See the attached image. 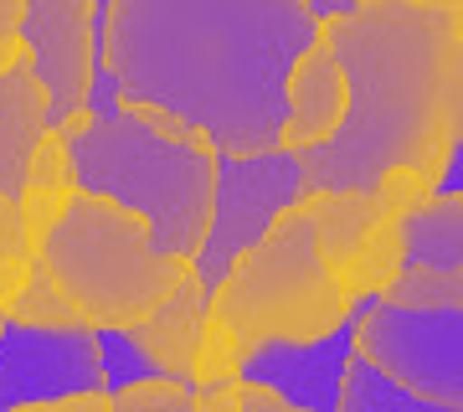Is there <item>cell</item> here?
<instances>
[{
	"mask_svg": "<svg viewBox=\"0 0 463 412\" xmlns=\"http://www.w3.org/2000/svg\"><path fill=\"white\" fill-rule=\"evenodd\" d=\"M463 11L417 0H355L345 16L319 21L345 72V124L330 145L304 149V191H371L392 170L428 176L458 191L463 139Z\"/></svg>",
	"mask_w": 463,
	"mask_h": 412,
	"instance_id": "2",
	"label": "cell"
},
{
	"mask_svg": "<svg viewBox=\"0 0 463 412\" xmlns=\"http://www.w3.org/2000/svg\"><path fill=\"white\" fill-rule=\"evenodd\" d=\"M32 247H26V232H21V212L16 201H0V310L21 294V283L32 279Z\"/></svg>",
	"mask_w": 463,
	"mask_h": 412,
	"instance_id": "20",
	"label": "cell"
},
{
	"mask_svg": "<svg viewBox=\"0 0 463 412\" xmlns=\"http://www.w3.org/2000/svg\"><path fill=\"white\" fill-rule=\"evenodd\" d=\"M52 129L67 139L78 191L129 206L134 216H145L160 253L196 263L216 191V149L196 129L160 109L129 103L67 114Z\"/></svg>",
	"mask_w": 463,
	"mask_h": 412,
	"instance_id": "3",
	"label": "cell"
},
{
	"mask_svg": "<svg viewBox=\"0 0 463 412\" xmlns=\"http://www.w3.org/2000/svg\"><path fill=\"white\" fill-rule=\"evenodd\" d=\"M21 47L47 88V124L93 109L99 93V32L93 0H21Z\"/></svg>",
	"mask_w": 463,
	"mask_h": 412,
	"instance_id": "8",
	"label": "cell"
},
{
	"mask_svg": "<svg viewBox=\"0 0 463 412\" xmlns=\"http://www.w3.org/2000/svg\"><path fill=\"white\" fill-rule=\"evenodd\" d=\"M206 299H212V283L201 279L196 263H191V273L175 283V294L160 310H149L145 320H134L124 330V340H129V350L139 356V366L149 377H170L191 387L201 335H206Z\"/></svg>",
	"mask_w": 463,
	"mask_h": 412,
	"instance_id": "11",
	"label": "cell"
},
{
	"mask_svg": "<svg viewBox=\"0 0 463 412\" xmlns=\"http://www.w3.org/2000/svg\"><path fill=\"white\" fill-rule=\"evenodd\" d=\"M330 412H463V407H438L428 397L407 392L397 381H386L371 361H361L350 350L340 361V381H335V407Z\"/></svg>",
	"mask_w": 463,
	"mask_h": 412,
	"instance_id": "16",
	"label": "cell"
},
{
	"mask_svg": "<svg viewBox=\"0 0 463 412\" xmlns=\"http://www.w3.org/2000/svg\"><path fill=\"white\" fill-rule=\"evenodd\" d=\"M103 412H196V392L170 377H134L103 392Z\"/></svg>",
	"mask_w": 463,
	"mask_h": 412,
	"instance_id": "19",
	"label": "cell"
},
{
	"mask_svg": "<svg viewBox=\"0 0 463 412\" xmlns=\"http://www.w3.org/2000/svg\"><path fill=\"white\" fill-rule=\"evenodd\" d=\"M103 335L99 330H72L47 335L32 325L0 330V412L42 397L67 392H103Z\"/></svg>",
	"mask_w": 463,
	"mask_h": 412,
	"instance_id": "9",
	"label": "cell"
},
{
	"mask_svg": "<svg viewBox=\"0 0 463 412\" xmlns=\"http://www.w3.org/2000/svg\"><path fill=\"white\" fill-rule=\"evenodd\" d=\"M361 299H350L315 258L304 212L288 206L279 222L242 247L206 299V335L191 371V387H212L248 371L268 346H319L345 335Z\"/></svg>",
	"mask_w": 463,
	"mask_h": 412,
	"instance_id": "4",
	"label": "cell"
},
{
	"mask_svg": "<svg viewBox=\"0 0 463 412\" xmlns=\"http://www.w3.org/2000/svg\"><path fill=\"white\" fill-rule=\"evenodd\" d=\"M42 129H47V88H42L32 52L21 47L16 62L0 72V201L21 196Z\"/></svg>",
	"mask_w": 463,
	"mask_h": 412,
	"instance_id": "12",
	"label": "cell"
},
{
	"mask_svg": "<svg viewBox=\"0 0 463 412\" xmlns=\"http://www.w3.org/2000/svg\"><path fill=\"white\" fill-rule=\"evenodd\" d=\"M298 5H304V11L315 16V26H319V21H330V16H345L355 0H298Z\"/></svg>",
	"mask_w": 463,
	"mask_h": 412,
	"instance_id": "24",
	"label": "cell"
},
{
	"mask_svg": "<svg viewBox=\"0 0 463 412\" xmlns=\"http://www.w3.org/2000/svg\"><path fill=\"white\" fill-rule=\"evenodd\" d=\"M21 52V0H0V72Z\"/></svg>",
	"mask_w": 463,
	"mask_h": 412,
	"instance_id": "23",
	"label": "cell"
},
{
	"mask_svg": "<svg viewBox=\"0 0 463 412\" xmlns=\"http://www.w3.org/2000/svg\"><path fill=\"white\" fill-rule=\"evenodd\" d=\"M11 412H103V392H67V397H42V402H21Z\"/></svg>",
	"mask_w": 463,
	"mask_h": 412,
	"instance_id": "21",
	"label": "cell"
},
{
	"mask_svg": "<svg viewBox=\"0 0 463 412\" xmlns=\"http://www.w3.org/2000/svg\"><path fill=\"white\" fill-rule=\"evenodd\" d=\"M345 335L350 350L386 381L438 407H463V310H392L371 299Z\"/></svg>",
	"mask_w": 463,
	"mask_h": 412,
	"instance_id": "6",
	"label": "cell"
},
{
	"mask_svg": "<svg viewBox=\"0 0 463 412\" xmlns=\"http://www.w3.org/2000/svg\"><path fill=\"white\" fill-rule=\"evenodd\" d=\"M309 42L298 0H109L99 78L114 103L181 119L216 155H268L283 72Z\"/></svg>",
	"mask_w": 463,
	"mask_h": 412,
	"instance_id": "1",
	"label": "cell"
},
{
	"mask_svg": "<svg viewBox=\"0 0 463 412\" xmlns=\"http://www.w3.org/2000/svg\"><path fill=\"white\" fill-rule=\"evenodd\" d=\"M5 320L11 325H32V330H47V335H72V330H88L78 314H72V304L62 299V289L42 273V268L32 263V279L21 283V294L5 304Z\"/></svg>",
	"mask_w": 463,
	"mask_h": 412,
	"instance_id": "18",
	"label": "cell"
},
{
	"mask_svg": "<svg viewBox=\"0 0 463 412\" xmlns=\"http://www.w3.org/2000/svg\"><path fill=\"white\" fill-rule=\"evenodd\" d=\"M298 412H309V407H298Z\"/></svg>",
	"mask_w": 463,
	"mask_h": 412,
	"instance_id": "26",
	"label": "cell"
},
{
	"mask_svg": "<svg viewBox=\"0 0 463 412\" xmlns=\"http://www.w3.org/2000/svg\"><path fill=\"white\" fill-rule=\"evenodd\" d=\"M298 201V160L288 149L268 155H216V191H212V222L206 243L196 253V273L216 283L227 263L263 237L279 212Z\"/></svg>",
	"mask_w": 463,
	"mask_h": 412,
	"instance_id": "7",
	"label": "cell"
},
{
	"mask_svg": "<svg viewBox=\"0 0 463 412\" xmlns=\"http://www.w3.org/2000/svg\"><path fill=\"white\" fill-rule=\"evenodd\" d=\"M36 268L62 289L88 330L124 335L134 320H145L175 294V283L191 273V258L160 253L145 216H134L129 206L72 191L36 247Z\"/></svg>",
	"mask_w": 463,
	"mask_h": 412,
	"instance_id": "5",
	"label": "cell"
},
{
	"mask_svg": "<svg viewBox=\"0 0 463 412\" xmlns=\"http://www.w3.org/2000/svg\"><path fill=\"white\" fill-rule=\"evenodd\" d=\"M402 243H407V263L463 268V196L458 191H432L417 212H407Z\"/></svg>",
	"mask_w": 463,
	"mask_h": 412,
	"instance_id": "15",
	"label": "cell"
},
{
	"mask_svg": "<svg viewBox=\"0 0 463 412\" xmlns=\"http://www.w3.org/2000/svg\"><path fill=\"white\" fill-rule=\"evenodd\" d=\"M304 212V227H309V243H315V258L325 263L340 289H345V273L361 253L371 222L381 216V196L376 191H304L294 201Z\"/></svg>",
	"mask_w": 463,
	"mask_h": 412,
	"instance_id": "13",
	"label": "cell"
},
{
	"mask_svg": "<svg viewBox=\"0 0 463 412\" xmlns=\"http://www.w3.org/2000/svg\"><path fill=\"white\" fill-rule=\"evenodd\" d=\"M345 72L335 62L330 42L315 32V42L298 52L283 72V124H279V149L304 155V149L330 145L345 124Z\"/></svg>",
	"mask_w": 463,
	"mask_h": 412,
	"instance_id": "10",
	"label": "cell"
},
{
	"mask_svg": "<svg viewBox=\"0 0 463 412\" xmlns=\"http://www.w3.org/2000/svg\"><path fill=\"white\" fill-rule=\"evenodd\" d=\"M78 181H72V155H67V139L57 129H42L32 149V165H26V181H21V196H16V212H21V232H26V247H42V237L52 232V222L62 216V206L72 201Z\"/></svg>",
	"mask_w": 463,
	"mask_h": 412,
	"instance_id": "14",
	"label": "cell"
},
{
	"mask_svg": "<svg viewBox=\"0 0 463 412\" xmlns=\"http://www.w3.org/2000/svg\"><path fill=\"white\" fill-rule=\"evenodd\" d=\"M376 299L392 310H463V268L402 263Z\"/></svg>",
	"mask_w": 463,
	"mask_h": 412,
	"instance_id": "17",
	"label": "cell"
},
{
	"mask_svg": "<svg viewBox=\"0 0 463 412\" xmlns=\"http://www.w3.org/2000/svg\"><path fill=\"white\" fill-rule=\"evenodd\" d=\"M0 330H5V310H0Z\"/></svg>",
	"mask_w": 463,
	"mask_h": 412,
	"instance_id": "25",
	"label": "cell"
},
{
	"mask_svg": "<svg viewBox=\"0 0 463 412\" xmlns=\"http://www.w3.org/2000/svg\"><path fill=\"white\" fill-rule=\"evenodd\" d=\"M196 392V412H242V387L232 381H212V387H191Z\"/></svg>",
	"mask_w": 463,
	"mask_h": 412,
	"instance_id": "22",
	"label": "cell"
}]
</instances>
